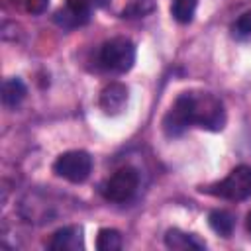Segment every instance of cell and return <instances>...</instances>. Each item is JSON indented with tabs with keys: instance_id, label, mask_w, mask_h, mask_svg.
Returning a JSON list of instances; mask_svg holds the SVG:
<instances>
[{
	"instance_id": "ba28073f",
	"label": "cell",
	"mask_w": 251,
	"mask_h": 251,
	"mask_svg": "<svg viewBox=\"0 0 251 251\" xmlns=\"http://www.w3.org/2000/svg\"><path fill=\"white\" fill-rule=\"evenodd\" d=\"M47 247L53 251H78L82 249V229L78 226L61 227L53 233Z\"/></svg>"
},
{
	"instance_id": "7a4b0ae2",
	"label": "cell",
	"mask_w": 251,
	"mask_h": 251,
	"mask_svg": "<svg viewBox=\"0 0 251 251\" xmlns=\"http://www.w3.org/2000/svg\"><path fill=\"white\" fill-rule=\"evenodd\" d=\"M135 63V45L127 37H112L98 51V65L108 73H127Z\"/></svg>"
},
{
	"instance_id": "9c48e42d",
	"label": "cell",
	"mask_w": 251,
	"mask_h": 251,
	"mask_svg": "<svg viewBox=\"0 0 251 251\" xmlns=\"http://www.w3.org/2000/svg\"><path fill=\"white\" fill-rule=\"evenodd\" d=\"M165 245H167L169 249H178V251L204 249V247H206V243L200 241V239H196V235L184 233V231H180V229H176V227H173V229H169V231L165 233Z\"/></svg>"
},
{
	"instance_id": "4fadbf2b",
	"label": "cell",
	"mask_w": 251,
	"mask_h": 251,
	"mask_svg": "<svg viewBox=\"0 0 251 251\" xmlns=\"http://www.w3.org/2000/svg\"><path fill=\"white\" fill-rule=\"evenodd\" d=\"M96 249L98 251H118L122 249V233L112 227H102L96 235Z\"/></svg>"
},
{
	"instance_id": "7c38bea8",
	"label": "cell",
	"mask_w": 251,
	"mask_h": 251,
	"mask_svg": "<svg viewBox=\"0 0 251 251\" xmlns=\"http://www.w3.org/2000/svg\"><path fill=\"white\" fill-rule=\"evenodd\" d=\"M198 8V0H173L171 4V16L178 24H190Z\"/></svg>"
},
{
	"instance_id": "2e32d148",
	"label": "cell",
	"mask_w": 251,
	"mask_h": 251,
	"mask_svg": "<svg viewBox=\"0 0 251 251\" xmlns=\"http://www.w3.org/2000/svg\"><path fill=\"white\" fill-rule=\"evenodd\" d=\"M233 33L235 35H251V10H247V12H243L237 20H235V24H233Z\"/></svg>"
},
{
	"instance_id": "e0dca14e",
	"label": "cell",
	"mask_w": 251,
	"mask_h": 251,
	"mask_svg": "<svg viewBox=\"0 0 251 251\" xmlns=\"http://www.w3.org/2000/svg\"><path fill=\"white\" fill-rule=\"evenodd\" d=\"M247 231L251 233V212L247 214Z\"/></svg>"
},
{
	"instance_id": "8992f818",
	"label": "cell",
	"mask_w": 251,
	"mask_h": 251,
	"mask_svg": "<svg viewBox=\"0 0 251 251\" xmlns=\"http://www.w3.org/2000/svg\"><path fill=\"white\" fill-rule=\"evenodd\" d=\"M92 4H94V0H67L65 8H61L55 14V22L67 29L80 27L90 20Z\"/></svg>"
},
{
	"instance_id": "277c9868",
	"label": "cell",
	"mask_w": 251,
	"mask_h": 251,
	"mask_svg": "<svg viewBox=\"0 0 251 251\" xmlns=\"http://www.w3.org/2000/svg\"><path fill=\"white\" fill-rule=\"evenodd\" d=\"M53 171L57 176L69 180V182H84L90 173H92V157L86 151H65L61 153L55 163H53Z\"/></svg>"
},
{
	"instance_id": "5bb4252c",
	"label": "cell",
	"mask_w": 251,
	"mask_h": 251,
	"mask_svg": "<svg viewBox=\"0 0 251 251\" xmlns=\"http://www.w3.org/2000/svg\"><path fill=\"white\" fill-rule=\"evenodd\" d=\"M155 10V0H127V4L122 10V18L135 20L145 18Z\"/></svg>"
},
{
	"instance_id": "52a82bcc",
	"label": "cell",
	"mask_w": 251,
	"mask_h": 251,
	"mask_svg": "<svg viewBox=\"0 0 251 251\" xmlns=\"http://www.w3.org/2000/svg\"><path fill=\"white\" fill-rule=\"evenodd\" d=\"M127 98H129V92H127V86L126 84H122V82H110L100 92L98 104L104 110V114L116 116V114H122L124 112V108L127 106Z\"/></svg>"
},
{
	"instance_id": "6da1fadb",
	"label": "cell",
	"mask_w": 251,
	"mask_h": 251,
	"mask_svg": "<svg viewBox=\"0 0 251 251\" xmlns=\"http://www.w3.org/2000/svg\"><path fill=\"white\" fill-rule=\"evenodd\" d=\"M226 108L218 96L204 90H188L178 94L163 118V129L169 137H178L190 126L220 131L226 126Z\"/></svg>"
},
{
	"instance_id": "3957f363",
	"label": "cell",
	"mask_w": 251,
	"mask_h": 251,
	"mask_svg": "<svg viewBox=\"0 0 251 251\" xmlns=\"http://www.w3.org/2000/svg\"><path fill=\"white\" fill-rule=\"evenodd\" d=\"M206 192L226 198V200H233V202L249 198L251 196V167L249 165L235 167L224 180L206 188Z\"/></svg>"
},
{
	"instance_id": "30bf717a",
	"label": "cell",
	"mask_w": 251,
	"mask_h": 251,
	"mask_svg": "<svg viewBox=\"0 0 251 251\" xmlns=\"http://www.w3.org/2000/svg\"><path fill=\"white\" fill-rule=\"evenodd\" d=\"M25 94H27V88H25V84L20 78H8V80H4V84H2V104L8 110L16 108L25 98Z\"/></svg>"
},
{
	"instance_id": "8fae6325",
	"label": "cell",
	"mask_w": 251,
	"mask_h": 251,
	"mask_svg": "<svg viewBox=\"0 0 251 251\" xmlns=\"http://www.w3.org/2000/svg\"><path fill=\"white\" fill-rule=\"evenodd\" d=\"M208 224H210V227H212L218 235L229 237L231 231H233L235 220H233V216H231L229 212H226V210H214V212H210V216H208Z\"/></svg>"
},
{
	"instance_id": "9a60e30c",
	"label": "cell",
	"mask_w": 251,
	"mask_h": 251,
	"mask_svg": "<svg viewBox=\"0 0 251 251\" xmlns=\"http://www.w3.org/2000/svg\"><path fill=\"white\" fill-rule=\"evenodd\" d=\"M6 4L14 10H20V12H25L29 16H39L47 10L49 6V0H6Z\"/></svg>"
},
{
	"instance_id": "5b68a950",
	"label": "cell",
	"mask_w": 251,
	"mask_h": 251,
	"mask_svg": "<svg viewBox=\"0 0 251 251\" xmlns=\"http://www.w3.org/2000/svg\"><path fill=\"white\" fill-rule=\"evenodd\" d=\"M137 186H139V173H137V169L122 167V169H118L112 176H108L102 182L100 192L110 202H127L135 194Z\"/></svg>"
}]
</instances>
